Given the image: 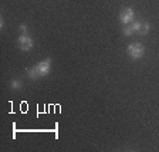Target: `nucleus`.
I'll list each match as a JSON object with an SVG mask.
<instances>
[{
    "mask_svg": "<svg viewBox=\"0 0 159 152\" xmlns=\"http://www.w3.org/2000/svg\"><path fill=\"white\" fill-rule=\"evenodd\" d=\"M50 66H51V63H50V60L47 58V60H44V61H41V63H39L36 67L27 68L26 73L30 80L41 78V77H46L47 74L50 73Z\"/></svg>",
    "mask_w": 159,
    "mask_h": 152,
    "instance_id": "f257e3e1",
    "label": "nucleus"
},
{
    "mask_svg": "<svg viewBox=\"0 0 159 152\" xmlns=\"http://www.w3.org/2000/svg\"><path fill=\"white\" fill-rule=\"evenodd\" d=\"M143 51H145V48H143V46L141 43H132L128 46V54L131 56V58H134V60L141 58Z\"/></svg>",
    "mask_w": 159,
    "mask_h": 152,
    "instance_id": "f03ea898",
    "label": "nucleus"
},
{
    "mask_svg": "<svg viewBox=\"0 0 159 152\" xmlns=\"http://www.w3.org/2000/svg\"><path fill=\"white\" fill-rule=\"evenodd\" d=\"M19 46L21 51H29V50L33 48V40L29 36H26V34H21L19 37Z\"/></svg>",
    "mask_w": 159,
    "mask_h": 152,
    "instance_id": "7ed1b4c3",
    "label": "nucleus"
},
{
    "mask_svg": "<svg viewBox=\"0 0 159 152\" xmlns=\"http://www.w3.org/2000/svg\"><path fill=\"white\" fill-rule=\"evenodd\" d=\"M119 19H121V21H122V23L129 24L131 21H134V19H135V13H134L132 9L126 7V9H124L122 12H121V14H119Z\"/></svg>",
    "mask_w": 159,
    "mask_h": 152,
    "instance_id": "20e7f679",
    "label": "nucleus"
},
{
    "mask_svg": "<svg viewBox=\"0 0 159 152\" xmlns=\"http://www.w3.org/2000/svg\"><path fill=\"white\" fill-rule=\"evenodd\" d=\"M148 31H149V24L145 23V21H141V24H139V30H138V34L145 36V34H148Z\"/></svg>",
    "mask_w": 159,
    "mask_h": 152,
    "instance_id": "39448f33",
    "label": "nucleus"
},
{
    "mask_svg": "<svg viewBox=\"0 0 159 152\" xmlns=\"http://www.w3.org/2000/svg\"><path fill=\"white\" fill-rule=\"evenodd\" d=\"M139 24H141V21H135V20H134V21H131V23L128 24V27L129 29H131V31H136V33H138V30H139Z\"/></svg>",
    "mask_w": 159,
    "mask_h": 152,
    "instance_id": "423d86ee",
    "label": "nucleus"
},
{
    "mask_svg": "<svg viewBox=\"0 0 159 152\" xmlns=\"http://www.w3.org/2000/svg\"><path fill=\"white\" fill-rule=\"evenodd\" d=\"M10 87H11L13 90H19L20 87H21V83H20L19 80H13V81L10 83Z\"/></svg>",
    "mask_w": 159,
    "mask_h": 152,
    "instance_id": "0eeeda50",
    "label": "nucleus"
},
{
    "mask_svg": "<svg viewBox=\"0 0 159 152\" xmlns=\"http://www.w3.org/2000/svg\"><path fill=\"white\" fill-rule=\"evenodd\" d=\"M20 30H21V33L23 34H26L27 33V26L26 24H21V26H20Z\"/></svg>",
    "mask_w": 159,
    "mask_h": 152,
    "instance_id": "6e6552de",
    "label": "nucleus"
}]
</instances>
